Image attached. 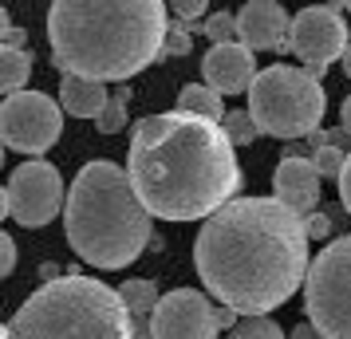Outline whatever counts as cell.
I'll return each instance as SVG.
<instances>
[{
	"label": "cell",
	"mask_w": 351,
	"mask_h": 339,
	"mask_svg": "<svg viewBox=\"0 0 351 339\" xmlns=\"http://www.w3.org/2000/svg\"><path fill=\"white\" fill-rule=\"evenodd\" d=\"M308 217L280 197H233L206 217L193 264L213 300L265 316L308 280Z\"/></svg>",
	"instance_id": "obj_1"
},
{
	"label": "cell",
	"mask_w": 351,
	"mask_h": 339,
	"mask_svg": "<svg viewBox=\"0 0 351 339\" xmlns=\"http://www.w3.org/2000/svg\"><path fill=\"white\" fill-rule=\"evenodd\" d=\"M229 339H288L269 316H245V320L233 327V336Z\"/></svg>",
	"instance_id": "obj_19"
},
{
	"label": "cell",
	"mask_w": 351,
	"mask_h": 339,
	"mask_svg": "<svg viewBox=\"0 0 351 339\" xmlns=\"http://www.w3.org/2000/svg\"><path fill=\"white\" fill-rule=\"evenodd\" d=\"M16 268V244H12V237H0V273L8 276Z\"/></svg>",
	"instance_id": "obj_27"
},
{
	"label": "cell",
	"mask_w": 351,
	"mask_h": 339,
	"mask_svg": "<svg viewBox=\"0 0 351 339\" xmlns=\"http://www.w3.org/2000/svg\"><path fill=\"white\" fill-rule=\"evenodd\" d=\"M217 323H221V327H237V307L221 304L217 307Z\"/></svg>",
	"instance_id": "obj_31"
},
{
	"label": "cell",
	"mask_w": 351,
	"mask_h": 339,
	"mask_svg": "<svg viewBox=\"0 0 351 339\" xmlns=\"http://www.w3.org/2000/svg\"><path fill=\"white\" fill-rule=\"evenodd\" d=\"M332 233V217H324V213H308V237L319 241V237H328Z\"/></svg>",
	"instance_id": "obj_26"
},
{
	"label": "cell",
	"mask_w": 351,
	"mask_h": 339,
	"mask_svg": "<svg viewBox=\"0 0 351 339\" xmlns=\"http://www.w3.org/2000/svg\"><path fill=\"white\" fill-rule=\"evenodd\" d=\"M12 339H138L134 316L119 288H107L95 276H56L20 304L8 323Z\"/></svg>",
	"instance_id": "obj_5"
},
{
	"label": "cell",
	"mask_w": 351,
	"mask_h": 339,
	"mask_svg": "<svg viewBox=\"0 0 351 339\" xmlns=\"http://www.w3.org/2000/svg\"><path fill=\"white\" fill-rule=\"evenodd\" d=\"M339 8H348L343 0H332V4H308L292 16V28H288V48L296 51V60L308 64L312 75H324L328 64L343 60L348 51V20L339 16Z\"/></svg>",
	"instance_id": "obj_9"
},
{
	"label": "cell",
	"mask_w": 351,
	"mask_h": 339,
	"mask_svg": "<svg viewBox=\"0 0 351 339\" xmlns=\"http://www.w3.org/2000/svg\"><path fill=\"white\" fill-rule=\"evenodd\" d=\"M237 28L241 44H249L253 51H285L292 16L285 12L280 0H249L237 12Z\"/></svg>",
	"instance_id": "obj_13"
},
{
	"label": "cell",
	"mask_w": 351,
	"mask_h": 339,
	"mask_svg": "<svg viewBox=\"0 0 351 339\" xmlns=\"http://www.w3.org/2000/svg\"><path fill=\"white\" fill-rule=\"evenodd\" d=\"M339 64H343V75L351 79V44H348V51H343V60H339Z\"/></svg>",
	"instance_id": "obj_34"
},
{
	"label": "cell",
	"mask_w": 351,
	"mask_h": 339,
	"mask_svg": "<svg viewBox=\"0 0 351 339\" xmlns=\"http://www.w3.org/2000/svg\"><path fill=\"white\" fill-rule=\"evenodd\" d=\"M288 339H324V336H319V327H316V323L308 320V323H296V327H292V336H288Z\"/></svg>",
	"instance_id": "obj_30"
},
{
	"label": "cell",
	"mask_w": 351,
	"mask_h": 339,
	"mask_svg": "<svg viewBox=\"0 0 351 339\" xmlns=\"http://www.w3.org/2000/svg\"><path fill=\"white\" fill-rule=\"evenodd\" d=\"M339 201H343V210L351 213V154H348V166H343V174H339Z\"/></svg>",
	"instance_id": "obj_28"
},
{
	"label": "cell",
	"mask_w": 351,
	"mask_h": 339,
	"mask_svg": "<svg viewBox=\"0 0 351 339\" xmlns=\"http://www.w3.org/2000/svg\"><path fill=\"white\" fill-rule=\"evenodd\" d=\"M60 103L75 118H99V114L107 111L111 95H107V83L87 79V75H64L60 79Z\"/></svg>",
	"instance_id": "obj_15"
},
{
	"label": "cell",
	"mask_w": 351,
	"mask_h": 339,
	"mask_svg": "<svg viewBox=\"0 0 351 339\" xmlns=\"http://www.w3.org/2000/svg\"><path fill=\"white\" fill-rule=\"evenodd\" d=\"M123 304L130 307V316H134V336L138 339H150V320H154V307H158V288H154V280H127L123 288Z\"/></svg>",
	"instance_id": "obj_16"
},
{
	"label": "cell",
	"mask_w": 351,
	"mask_h": 339,
	"mask_svg": "<svg viewBox=\"0 0 351 339\" xmlns=\"http://www.w3.org/2000/svg\"><path fill=\"white\" fill-rule=\"evenodd\" d=\"M221 91H213L209 83H186L182 95H178V111H190V114H206V118H225V103Z\"/></svg>",
	"instance_id": "obj_17"
},
{
	"label": "cell",
	"mask_w": 351,
	"mask_h": 339,
	"mask_svg": "<svg viewBox=\"0 0 351 339\" xmlns=\"http://www.w3.org/2000/svg\"><path fill=\"white\" fill-rule=\"evenodd\" d=\"M130 181L166 221H202L241 190L237 142L217 118L190 111L150 114L130 134Z\"/></svg>",
	"instance_id": "obj_2"
},
{
	"label": "cell",
	"mask_w": 351,
	"mask_h": 339,
	"mask_svg": "<svg viewBox=\"0 0 351 339\" xmlns=\"http://www.w3.org/2000/svg\"><path fill=\"white\" fill-rule=\"evenodd\" d=\"M40 276H44V280H56V276H60V264H44V268H40Z\"/></svg>",
	"instance_id": "obj_33"
},
{
	"label": "cell",
	"mask_w": 351,
	"mask_h": 339,
	"mask_svg": "<svg viewBox=\"0 0 351 339\" xmlns=\"http://www.w3.org/2000/svg\"><path fill=\"white\" fill-rule=\"evenodd\" d=\"M0 339H12V331H8V327H4V331H0Z\"/></svg>",
	"instance_id": "obj_35"
},
{
	"label": "cell",
	"mask_w": 351,
	"mask_h": 339,
	"mask_svg": "<svg viewBox=\"0 0 351 339\" xmlns=\"http://www.w3.org/2000/svg\"><path fill=\"white\" fill-rule=\"evenodd\" d=\"M343 4H348V12H351V0H343Z\"/></svg>",
	"instance_id": "obj_36"
},
{
	"label": "cell",
	"mask_w": 351,
	"mask_h": 339,
	"mask_svg": "<svg viewBox=\"0 0 351 339\" xmlns=\"http://www.w3.org/2000/svg\"><path fill=\"white\" fill-rule=\"evenodd\" d=\"M127 87L119 91V95H111V103H107V111L95 118V127H99V134H119V130L127 127Z\"/></svg>",
	"instance_id": "obj_21"
},
{
	"label": "cell",
	"mask_w": 351,
	"mask_h": 339,
	"mask_svg": "<svg viewBox=\"0 0 351 339\" xmlns=\"http://www.w3.org/2000/svg\"><path fill=\"white\" fill-rule=\"evenodd\" d=\"M67 205L64 197V178L60 170L44 158H32L12 170V181L4 186V217H16L24 229L48 225L56 213Z\"/></svg>",
	"instance_id": "obj_10"
},
{
	"label": "cell",
	"mask_w": 351,
	"mask_h": 339,
	"mask_svg": "<svg viewBox=\"0 0 351 339\" xmlns=\"http://www.w3.org/2000/svg\"><path fill=\"white\" fill-rule=\"evenodd\" d=\"M221 127L229 130V138H233L237 146H249L256 134H261V127H256V118L249 111H225Z\"/></svg>",
	"instance_id": "obj_20"
},
{
	"label": "cell",
	"mask_w": 351,
	"mask_h": 339,
	"mask_svg": "<svg viewBox=\"0 0 351 339\" xmlns=\"http://www.w3.org/2000/svg\"><path fill=\"white\" fill-rule=\"evenodd\" d=\"M166 51H170V55H186V51H190V24H186V20L170 24V36H166Z\"/></svg>",
	"instance_id": "obj_25"
},
{
	"label": "cell",
	"mask_w": 351,
	"mask_h": 339,
	"mask_svg": "<svg viewBox=\"0 0 351 339\" xmlns=\"http://www.w3.org/2000/svg\"><path fill=\"white\" fill-rule=\"evenodd\" d=\"M32 75V55L24 48H8L0 51V87H4V95H12V91H24V83Z\"/></svg>",
	"instance_id": "obj_18"
},
{
	"label": "cell",
	"mask_w": 351,
	"mask_h": 339,
	"mask_svg": "<svg viewBox=\"0 0 351 339\" xmlns=\"http://www.w3.org/2000/svg\"><path fill=\"white\" fill-rule=\"evenodd\" d=\"M166 0H51L48 44L64 75L123 83L166 55Z\"/></svg>",
	"instance_id": "obj_3"
},
{
	"label": "cell",
	"mask_w": 351,
	"mask_h": 339,
	"mask_svg": "<svg viewBox=\"0 0 351 339\" xmlns=\"http://www.w3.org/2000/svg\"><path fill=\"white\" fill-rule=\"evenodd\" d=\"M348 154H351V150L328 142V146H316V150H312V162L319 166V174H324V178H339V174H343V166H348Z\"/></svg>",
	"instance_id": "obj_23"
},
{
	"label": "cell",
	"mask_w": 351,
	"mask_h": 339,
	"mask_svg": "<svg viewBox=\"0 0 351 339\" xmlns=\"http://www.w3.org/2000/svg\"><path fill=\"white\" fill-rule=\"evenodd\" d=\"M304 307L324 339H351V237L332 241L312 260Z\"/></svg>",
	"instance_id": "obj_7"
},
{
	"label": "cell",
	"mask_w": 351,
	"mask_h": 339,
	"mask_svg": "<svg viewBox=\"0 0 351 339\" xmlns=\"http://www.w3.org/2000/svg\"><path fill=\"white\" fill-rule=\"evenodd\" d=\"M339 118H343V127H348V134H351V95L343 99V107H339Z\"/></svg>",
	"instance_id": "obj_32"
},
{
	"label": "cell",
	"mask_w": 351,
	"mask_h": 339,
	"mask_svg": "<svg viewBox=\"0 0 351 339\" xmlns=\"http://www.w3.org/2000/svg\"><path fill=\"white\" fill-rule=\"evenodd\" d=\"M24 40H28V36H24V28H12V24H8V16H4V44H8V48H24Z\"/></svg>",
	"instance_id": "obj_29"
},
{
	"label": "cell",
	"mask_w": 351,
	"mask_h": 339,
	"mask_svg": "<svg viewBox=\"0 0 351 339\" xmlns=\"http://www.w3.org/2000/svg\"><path fill=\"white\" fill-rule=\"evenodd\" d=\"M202 79L221 91V95H241L249 91L256 79V60L253 48L241 44V40H229V44H213L202 60Z\"/></svg>",
	"instance_id": "obj_12"
},
{
	"label": "cell",
	"mask_w": 351,
	"mask_h": 339,
	"mask_svg": "<svg viewBox=\"0 0 351 339\" xmlns=\"http://www.w3.org/2000/svg\"><path fill=\"white\" fill-rule=\"evenodd\" d=\"M319 166L312 158L300 154H285L280 166L272 170V197H280L285 205H292L296 213H316L319 205Z\"/></svg>",
	"instance_id": "obj_14"
},
{
	"label": "cell",
	"mask_w": 351,
	"mask_h": 339,
	"mask_svg": "<svg viewBox=\"0 0 351 339\" xmlns=\"http://www.w3.org/2000/svg\"><path fill=\"white\" fill-rule=\"evenodd\" d=\"M206 40L209 44H229V40H241V28H237V16L233 12H213L206 16Z\"/></svg>",
	"instance_id": "obj_22"
},
{
	"label": "cell",
	"mask_w": 351,
	"mask_h": 339,
	"mask_svg": "<svg viewBox=\"0 0 351 339\" xmlns=\"http://www.w3.org/2000/svg\"><path fill=\"white\" fill-rule=\"evenodd\" d=\"M217 307L197 288L166 292L150 320V339H217Z\"/></svg>",
	"instance_id": "obj_11"
},
{
	"label": "cell",
	"mask_w": 351,
	"mask_h": 339,
	"mask_svg": "<svg viewBox=\"0 0 351 339\" xmlns=\"http://www.w3.org/2000/svg\"><path fill=\"white\" fill-rule=\"evenodd\" d=\"M64 103L44 91H12L0 103V138L8 150L44 154L64 134Z\"/></svg>",
	"instance_id": "obj_8"
},
{
	"label": "cell",
	"mask_w": 351,
	"mask_h": 339,
	"mask_svg": "<svg viewBox=\"0 0 351 339\" xmlns=\"http://www.w3.org/2000/svg\"><path fill=\"white\" fill-rule=\"evenodd\" d=\"M150 217L154 213L143 205L130 170L107 158L87 162L67 190V244L95 268H127L143 257L154 241Z\"/></svg>",
	"instance_id": "obj_4"
},
{
	"label": "cell",
	"mask_w": 351,
	"mask_h": 339,
	"mask_svg": "<svg viewBox=\"0 0 351 339\" xmlns=\"http://www.w3.org/2000/svg\"><path fill=\"white\" fill-rule=\"evenodd\" d=\"M324 103L328 99H324L319 75L288 64L256 71L253 87H249V114L256 118L261 134H272V138H304L319 130Z\"/></svg>",
	"instance_id": "obj_6"
},
{
	"label": "cell",
	"mask_w": 351,
	"mask_h": 339,
	"mask_svg": "<svg viewBox=\"0 0 351 339\" xmlns=\"http://www.w3.org/2000/svg\"><path fill=\"white\" fill-rule=\"evenodd\" d=\"M170 8H174V16L178 20H186L190 24V32H197V28H206V8H209V0H170Z\"/></svg>",
	"instance_id": "obj_24"
}]
</instances>
